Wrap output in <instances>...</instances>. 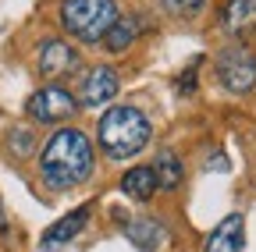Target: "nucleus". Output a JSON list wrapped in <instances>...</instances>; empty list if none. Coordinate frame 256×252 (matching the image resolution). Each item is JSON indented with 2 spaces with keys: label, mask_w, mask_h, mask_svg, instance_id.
<instances>
[{
  "label": "nucleus",
  "mask_w": 256,
  "mask_h": 252,
  "mask_svg": "<svg viewBox=\"0 0 256 252\" xmlns=\"http://www.w3.org/2000/svg\"><path fill=\"white\" fill-rule=\"evenodd\" d=\"M40 174H43V185L54 192L78 188L92 174V142L86 139V132L78 128L54 132L40 156Z\"/></svg>",
  "instance_id": "obj_1"
},
{
  "label": "nucleus",
  "mask_w": 256,
  "mask_h": 252,
  "mask_svg": "<svg viewBox=\"0 0 256 252\" xmlns=\"http://www.w3.org/2000/svg\"><path fill=\"white\" fill-rule=\"evenodd\" d=\"M153 128L150 121L139 107H114L100 117V132H96V139H100L104 153L110 156V160H128V156H139L150 142Z\"/></svg>",
  "instance_id": "obj_2"
},
{
  "label": "nucleus",
  "mask_w": 256,
  "mask_h": 252,
  "mask_svg": "<svg viewBox=\"0 0 256 252\" xmlns=\"http://www.w3.org/2000/svg\"><path fill=\"white\" fill-rule=\"evenodd\" d=\"M60 21L75 39L96 43V39H104L107 28L118 21V4L114 0H64Z\"/></svg>",
  "instance_id": "obj_3"
},
{
  "label": "nucleus",
  "mask_w": 256,
  "mask_h": 252,
  "mask_svg": "<svg viewBox=\"0 0 256 252\" xmlns=\"http://www.w3.org/2000/svg\"><path fill=\"white\" fill-rule=\"evenodd\" d=\"M75 110H78V103L64 85H43L40 92H32L28 103H25V114L32 121H40V124H60V121L75 117Z\"/></svg>",
  "instance_id": "obj_4"
},
{
  "label": "nucleus",
  "mask_w": 256,
  "mask_h": 252,
  "mask_svg": "<svg viewBox=\"0 0 256 252\" xmlns=\"http://www.w3.org/2000/svg\"><path fill=\"white\" fill-rule=\"evenodd\" d=\"M217 82L228 92H249L256 85V57L246 46H228L217 53Z\"/></svg>",
  "instance_id": "obj_5"
},
{
  "label": "nucleus",
  "mask_w": 256,
  "mask_h": 252,
  "mask_svg": "<svg viewBox=\"0 0 256 252\" xmlns=\"http://www.w3.org/2000/svg\"><path fill=\"white\" fill-rule=\"evenodd\" d=\"M118 89H121V75L107 64L100 68H92L86 78H82V89H78V107H104L110 96H118Z\"/></svg>",
  "instance_id": "obj_6"
},
{
  "label": "nucleus",
  "mask_w": 256,
  "mask_h": 252,
  "mask_svg": "<svg viewBox=\"0 0 256 252\" xmlns=\"http://www.w3.org/2000/svg\"><path fill=\"white\" fill-rule=\"evenodd\" d=\"M75 68H78V53H75V46H68L64 39H46L40 46V71L46 78L72 75Z\"/></svg>",
  "instance_id": "obj_7"
},
{
  "label": "nucleus",
  "mask_w": 256,
  "mask_h": 252,
  "mask_svg": "<svg viewBox=\"0 0 256 252\" xmlns=\"http://www.w3.org/2000/svg\"><path fill=\"white\" fill-rule=\"evenodd\" d=\"M203 252H246V220L238 213L224 217L214 228V235L206 238Z\"/></svg>",
  "instance_id": "obj_8"
},
{
  "label": "nucleus",
  "mask_w": 256,
  "mask_h": 252,
  "mask_svg": "<svg viewBox=\"0 0 256 252\" xmlns=\"http://www.w3.org/2000/svg\"><path fill=\"white\" fill-rule=\"evenodd\" d=\"M89 206H78V210H72L68 217H60L57 224L43 235V249H60V245H68L72 238H78L82 235V228L89 224Z\"/></svg>",
  "instance_id": "obj_9"
},
{
  "label": "nucleus",
  "mask_w": 256,
  "mask_h": 252,
  "mask_svg": "<svg viewBox=\"0 0 256 252\" xmlns=\"http://www.w3.org/2000/svg\"><path fill=\"white\" fill-rule=\"evenodd\" d=\"M128 238H132V245H139L142 252H160L168 242V231L160 220H132V224L124 228Z\"/></svg>",
  "instance_id": "obj_10"
},
{
  "label": "nucleus",
  "mask_w": 256,
  "mask_h": 252,
  "mask_svg": "<svg viewBox=\"0 0 256 252\" xmlns=\"http://www.w3.org/2000/svg\"><path fill=\"white\" fill-rule=\"evenodd\" d=\"M220 21L228 32H252L256 28V0H228L220 11Z\"/></svg>",
  "instance_id": "obj_11"
},
{
  "label": "nucleus",
  "mask_w": 256,
  "mask_h": 252,
  "mask_svg": "<svg viewBox=\"0 0 256 252\" xmlns=\"http://www.w3.org/2000/svg\"><path fill=\"white\" fill-rule=\"evenodd\" d=\"M153 188H156V174H153V167H136V171H128V174L121 178V192H124L128 199L146 203V199L153 196Z\"/></svg>",
  "instance_id": "obj_12"
},
{
  "label": "nucleus",
  "mask_w": 256,
  "mask_h": 252,
  "mask_svg": "<svg viewBox=\"0 0 256 252\" xmlns=\"http://www.w3.org/2000/svg\"><path fill=\"white\" fill-rule=\"evenodd\" d=\"M136 36H139V21H136V18H118V21L107 28L104 43H107L110 53H121V50H128V46L136 43Z\"/></svg>",
  "instance_id": "obj_13"
},
{
  "label": "nucleus",
  "mask_w": 256,
  "mask_h": 252,
  "mask_svg": "<svg viewBox=\"0 0 256 252\" xmlns=\"http://www.w3.org/2000/svg\"><path fill=\"white\" fill-rule=\"evenodd\" d=\"M153 174H156V188H178L182 185V160L174 153H156L153 160Z\"/></svg>",
  "instance_id": "obj_14"
},
{
  "label": "nucleus",
  "mask_w": 256,
  "mask_h": 252,
  "mask_svg": "<svg viewBox=\"0 0 256 252\" xmlns=\"http://www.w3.org/2000/svg\"><path fill=\"white\" fill-rule=\"evenodd\" d=\"M160 4H164V11L174 14V18H192V14H200L206 7V0H160Z\"/></svg>",
  "instance_id": "obj_15"
},
{
  "label": "nucleus",
  "mask_w": 256,
  "mask_h": 252,
  "mask_svg": "<svg viewBox=\"0 0 256 252\" xmlns=\"http://www.w3.org/2000/svg\"><path fill=\"white\" fill-rule=\"evenodd\" d=\"M11 146H14L18 156H28V153H32V132H25V128H11Z\"/></svg>",
  "instance_id": "obj_16"
}]
</instances>
